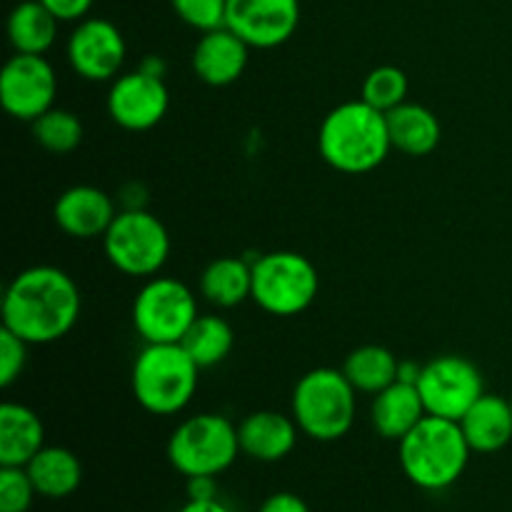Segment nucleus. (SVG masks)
I'll list each match as a JSON object with an SVG mask.
<instances>
[{
    "label": "nucleus",
    "instance_id": "nucleus-28",
    "mask_svg": "<svg viewBox=\"0 0 512 512\" xmlns=\"http://www.w3.org/2000/svg\"><path fill=\"white\" fill-rule=\"evenodd\" d=\"M408 75L398 65H378L370 70L360 88V100L373 105L380 113H390L393 108L403 105L408 100Z\"/></svg>",
    "mask_w": 512,
    "mask_h": 512
},
{
    "label": "nucleus",
    "instance_id": "nucleus-21",
    "mask_svg": "<svg viewBox=\"0 0 512 512\" xmlns=\"http://www.w3.org/2000/svg\"><path fill=\"white\" fill-rule=\"evenodd\" d=\"M388 118V133L390 143L395 150L410 158H425L433 153L443 138V128H440L438 115L430 108L420 103H408L393 108L385 113Z\"/></svg>",
    "mask_w": 512,
    "mask_h": 512
},
{
    "label": "nucleus",
    "instance_id": "nucleus-38",
    "mask_svg": "<svg viewBox=\"0 0 512 512\" xmlns=\"http://www.w3.org/2000/svg\"><path fill=\"white\" fill-rule=\"evenodd\" d=\"M510 405H512V393H510Z\"/></svg>",
    "mask_w": 512,
    "mask_h": 512
},
{
    "label": "nucleus",
    "instance_id": "nucleus-6",
    "mask_svg": "<svg viewBox=\"0 0 512 512\" xmlns=\"http://www.w3.org/2000/svg\"><path fill=\"white\" fill-rule=\"evenodd\" d=\"M320 293L313 260L293 250H273L253 260V303L268 315L293 318L305 313Z\"/></svg>",
    "mask_w": 512,
    "mask_h": 512
},
{
    "label": "nucleus",
    "instance_id": "nucleus-14",
    "mask_svg": "<svg viewBox=\"0 0 512 512\" xmlns=\"http://www.w3.org/2000/svg\"><path fill=\"white\" fill-rule=\"evenodd\" d=\"M298 25L300 0H228L225 28L250 48H278L293 38Z\"/></svg>",
    "mask_w": 512,
    "mask_h": 512
},
{
    "label": "nucleus",
    "instance_id": "nucleus-3",
    "mask_svg": "<svg viewBox=\"0 0 512 512\" xmlns=\"http://www.w3.org/2000/svg\"><path fill=\"white\" fill-rule=\"evenodd\" d=\"M470 445L455 420L425 415L398 443L400 470L420 490L440 493L463 478L470 463Z\"/></svg>",
    "mask_w": 512,
    "mask_h": 512
},
{
    "label": "nucleus",
    "instance_id": "nucleus-22",
    "mask_svg": "<svg viewBox=\"0 0 512 512\" xmlns=\"http://www.w3.org/2000/svg\"><path fill=\"white\" fill-rule=\"evenodd\" d=\"M30 480L35 485V493L48 500L70 498L83 483V463L78 455L60 445H45L28 465Z\"/></svg>",
    "mask_w": 512,
    "mask_h": 512
},
{
    "label": "nucleus",
    "instance_id": "nucleus-24",
    "mask_svg": "<svg viewBox=\"0 0 512 512\" xmlns=\"http://www.w3.org/2000/svg\"><path fill=\"white\" fill-rule=\"evenodd\" d=\"M60 20L40 0H23L8 15V40L15 53L45 55L58 38Z\"/></svg>",
    "mask_w": 512,
    "mask_h": 512
},
{
    "label": "nucleus",
    "instance_id": "nucleus-27",
    "mask_svg": "<svg viewBox=\"0 0 512 512\" xmlns=\"http://www.w3.org/2000/svg\"><path fill=\"white\" fill-rule=\"evenodd\" d=\"M35 143L55 155H68L83 143V123L73 110L50 108L30 123Z\"/></svg>",
    "mask_w": 512,
    "mask_h": 512
},
{
    "label": "nucleus",
    "instance_id": "nucleus-10",
    "mask_svg": "<svg viewBox=\"0 0 512 512\" xmlns=\"http://www.w3.org/2000/svg\"><path fill=\"white\" fill-rule=\"evenodd\" d=\"M418 393L425 413L460 423L465 413L485 395V380L478 365L463 355H438L423 365Z\"/></svg>",
    "mask_w": 512,
    "mask_h": 512
},
{
    "label": "nucleus",
    "instance_id": "nucleus-15",
    "mask_svg": "<svg viewBox=\"0 0 512 512\" xmlns=\"http://www.w3.org/2000/svg\"><path fill=\"white\" fill-rule=\"evenodd\" d=\"M118 208L105 190L95 185H73L63 190L53 205V220L75 240L103 238L113 225Z\"/></svg>",
    "mask_w": 512,
    "mask_h": 512
},
{
    "label": "nucleus",
    "instance_id": "nucleus-5",
    "mask_svg": "<svg viewBox=\"0 0 512 512\" xmlns=\"http://www.w3.org/2000/svg\"><path fill=\"white\" fill-rule=\"evenodd\" d=\"M200 383V368L180 343L145 345L133 363L130 385L150 415L183 413Z\"/></svg>",
    "mask_w": 512,
    "mask_h": 512
},
{
    "label": "nucleus",
    "instance_id": "nucleus-12",
    "mask_svg": "<svg viewBox=\"0 0 512 512\" xmlns=\"http://www.w3.org/2000/svg\"><path fill=\"white\" fill-rule=\"evenodd\" d=\"M65 53L75 75L90 83H108L120 75L128 45L115 23L105 18H85L70 33Z\"/></svg>",
    "mask_w": 512,
    "mask_h": 512
},
{
    "label": "nucleus",
    "instance_id": "nucleus-4",
    "mask_svg": "<svg viewBox=\"0 0 512 512\" xmlns=\"http://www.w3.org/2000/svg\"><path fill=\"white\" fill-rule=\"evenodd\" d=\"M355 413H358V390L350 385L343 370L315 368L295 383L290 415L305 438L335 443L350 433Z\"/></svg>",
    "mask_w": 512,
    "mask_h": 512
},
{
    "label": "nucleus",
    "instance_id": "nucleus-19",
    "mask_svg": "<svg viewBox=\"0 0 512 512\" xmlns=\"http://www.w3.org/2000/svg\"><path fill=\"white\" fill-rule=\"evenodd\" d=\"M425 405L418 393V385L395 380L378 395H373L370 405V425L385 440H400L425 418Z\"/></svg>",
    "mask_w": 512,
    "mask_h": 512
},
{
    "label": "nucleus",
    "instance_id": "nucleus-9",
    "mask_svg": "<svg viewBox=\"0 0 512 512\" xmlns=\"http://www.w3.org/2000/svg\"><path fill=\"white\" fill-rule=\"evenodd\" d=\"M198 315L193 290L168 275L145 280L133 300V328L145 345L180 343Z\"/></svg>",
    "mask_w": 512,
    "mask_h": 512
},
{
    "label": "nucleus",
    "instance_id": "nucleus-35",
    "mask_svg": "<svg viewBox=\"0 0 512 512\" xmlns=\"http://www.w3.org/2000/svg\"><path fill=\"white\" fill-rule=\"evenodd\" d=\"M178 512H230L223 503L218 500H188Z\"/></svg>",
    "mask_w": 512,
    "mask_h": 512
},
{
    "label": "nucleus",
    "instance_id": "nucleus-13",
    "mask_svg": "<svg viewBox=\"0 0 512 512\" xmlns=\"http://www.w3.org/2000/svg\"><path fill=\"white\" fill-rule=\"evenodd\" d=\"M170 108V93L163 78L130 70L113 80L108 93V115L115 125L133 133L155 128Z\"/></svg>",
    "mask_w": 512,
    "mask_h": 512
},
{
    "label": "nucleus",
    "instance_id": "nucleus-18",
    "mask_svg": "<svg viewBox=\"0 0 512 512\" xmlns=\"http://www.w3.org/2000/svg\"><path fill=\"white\" fill-rule=\"evenodd\" d=\"M45 448V425L20 403L0 405V468H25Z\"/></svg>",
    "mask_w": 512,
    "mask_h": 512
},
{
    "label": "nucleus",
    "instance_id": "nucleus-37",
    "mask_svg": "<svg viewBox=\"0 0 512 512\" xmlns=\"http://www.w3.org/2000/svg\"><path fill=\"white\" fill-rule=\"evenodd\" d=\"M420 370H423V365L413 363V360H400V368H398V380H403V383H418L420 378Z\"/></svg>",
    "mask_w": 512,
    "mask_h": 512
},
{
    "label": "nucleus",
    "instance_id": "nucleus-23",
    "mask_svg": "<svg viewBox=\"0 0 512 512\" xmlns=\"http://www.w3.org/2000/svg\"><path fill=\"white\" fill-rule=\"evenodd\" d=\"M200 295L215 308H238L253 298V263L245 258H218L200 273Z\"/></svg>",
    "mask_w": 512,
    "mask_h": 512
},
{
    "label": "nucleus",
    "instance_id": "nucleus-36",
    "mask_svg": "<svg viewBox=\"0 0 512 512\" xmlns=\"http://www.w3.org/2000/svg\"><path fill=\"white\" fill-rule=\"evenodd\" d=\"M143 73L148 75H155V78H163L165 80V73H168V63H165L160 55H148V58H143V63L138 65Z\"/></svg>",
    "mask_w": 512,
    "mask_h": 512
},
{
    "label": "nucleus",
    "instance_id": "nucleus-33",
    "mask_svg": "<svg viewBox=\"0 0 512 512\" xmlns=\"http://www.w3.org/2000/svg\"><path fill=\"white\" fill-rule=\"evenodd\" d=\"M258 512H310L308 503L295 493H273L265 498Z\"/></svg>",
    "mask_w": 512,
    "mask_h": 512
},
{
    "label": "nucleus",
    "instance_id": "nucleus-20",
    "mask_svg": "<svg viewBox=\"0 0 512 512\" xmlns=\"http://www.w3.org/2000/svg\"><path fill=\"white\" fill-rule=\"evenodd\" d=\"M470 450L480 455H493L508 448L512 440V405L510 398L485 393L468 413L460 418Z\"/></svg>",
    "mask_w": 512,
    "mask_h": 512
},
{
    "label": "nucleus",
    "instance_id": "nucleus-1",
    "mask_svg": "<svg viewBox=\"0 0 512 512\" xmlns=\"http://www.w3.org/2000/svg\"><path fill=\"white\" fill-rule=\"evenodd\" d=\"M83 310L80 288L55 265H33L15 275L3 295V328L28 345H50L75 328Z\"/></svg>",
    "mask_w": 512,
    "mask_h": 512
},
{
    "label": "nucleus",
    "instance_id": "nucleus-8",
    "mask_svg": "<svg viewBox=\"0 0 512 512\" xmlns=\"http://www.w3.org/2000/svg\"><path fill=\"white\" fill-rule=\"evenodd\" d=\"M110 265L130 278H155L170 258V235L148 208L120 210L103 235Z\"/></svg>",
    "mask_w": 512,
    "mask_h": 512
},
{
    "label": "nucleus",
    "instance_id": "nucleus-11",
    "mask_svg": "<svg viewBox=\"0 0 512 512\" xmlns=\"http://www.w3.org/2000/svg\"><path fill=\"white\" fill-rule=\"evenodd\" d=\"M58 95V75L45 55L15 53L0 73V103L5 113L33 123L48 113Z\"/></svg>",
    "mask_w": 512,
    "mask_h": 512
},
{
    "label": "nucleus",
    "instance_id": "nucleus-7",
    "mask_svg": "<svg viewBox=\"0 0 512 512\" xmlns=\"http://www.w3.org/2000/svg\"><path fill=\"white\" fill-rule=\"evenodd\" d=\"M238 425L220 413H200L185 418L168 440V460L175 473L215 475L230 468L238 460Z\"/></svg>",
    "mask_w": 512,
    "mask_h": 512
},
{
    "label": "nucleus",
    "instance_id": "nucleus-25",
    "mask_svg": "<svg viewBox=\"0 0 512 512\" xmlns=\"http://www.w3.org/2000/svg\"><path fill=\"white\" fill-rule=\"evenodd\" d=\"M400 360L383 345H360L345 358L343 373L358 393L378 395L398 380Z\"/></svg>",
    "mask_w": 512,
    "mask_h": 512
},
{
    "label": "nucleus",
    "instance_id": "nucleus-34",
    "mask_svg": "<svg viewBox=\"0 0 512 512\" xmlns=\"http://www.w3.org/2000/svg\"><path fill=\"white\" fill-rule=\"evenodd\" d=\"M188 480V500H218L215 475H193Z\"/></svg>",
    "mask_w": 512,
    "mask_h": 512
},
{
    "label": "nucleus",
    "instance_id": "nucleus-17",
    "mask_svg": "<svg viewBox=\"0 0 512 512\" xmlns=\"http://www.w3.org/2000/svg\"><path fill=\"white\" fill-rule=\"evenodd\" d=\"M300 428L293 415L255 410L238 423L240 453L258 463H280L298 445Z\"/></svg>",
    "mask_w": 512,
    "mask_h": 512
},
{
    "label": "nucleus",
    "instance_id": "nucleus-2",
    "mask_svg": "<svg viewBox=\"0 0 512 512\" xmlns=\"http://www.w3.org/2000/svg\"><path fill=\"white\" fill-rule=\"evenodd\" d=\"M318 150L325 163L338 173H370L380 168L393 150L388 118L365 100L340 103L320 123Z\"/></svg>",
    "mask_w": 512,
    "mask_h": 512
},
{
    "label": "nucleus",
    "instance_id": "nucleus-30",
    "mask_svg": "<svg viewBox=\"0 0 512 512\" xmlns=\"http://www.w3.org/2000/svg\"><path fill=\"white\" fill-rule=\"evenodd\" d=\"M35 485L25 468H0V512H28L33 508Z\"/></svg>",
    "mask_w": 512,
    "mask_h": 512
},
{
    "label": "nucleus",
    "instance_id": "nucleus-31",
    "mask_svg": "<svg viewBox=\"0 0 512 512\" xmlns=\"http://www.w3.org/2000/svg\"><path fill=\"white\" fill-rule=\"evenodd\" d=\"M28 348L23 338L10 333L8 328H0V385L10 388L15 380H20L25 365H28Z\"/></svg>",
    "mask_w": 512,
    "mask_h": 512
},
{
    "label": "nucleus",
    "instance_id": "nucleus-16",
    "mask_svg": "<svg viewBox=\"0 0 512 512\" xmlns=\"http://www.w3.org/2000/svg\"><path fill=\"white\" fill-rule=\"evenodd\" d=\"M248 58L250 45L223 25L218 30L200 33L190 65L200 83L210 85V88H225V85L240 80V75L248 68Z\"/></svg>",
    "mask_w": 512,
    "mask_h": 512
},
{
    "label": "nucleus",
    "instance_id": "nucleus-29",
    "mask_svg": "<svg viewBox=\"0 0 512 512\" xmlns=\"http://www.w3.org/2000/svg\"><path fill=\"white\" fill-rule=\"evenodd\" d=\"M175 15L198 33L218 30L225 25L228 0H170Z\"/></svg>",
    "mask_w": 512,
    "mask_h": 512
},
{
    "label": "nucleus",
    "instance_id": "nucleus-32",
    "mask_svg": "<svg viewBox=\"0 0 512 512\" xmlns=\"http://www.w3.org/2000/svg\"><path fill=\"white\" fill-rule=\"evenodd\" d=\"M60 23H80L88 18L95 0H40Z\"/></svg>",
    "mask_w": 512,
    "mask_h": 512
},
{
    "label": "nucleus",
    "instance_id": "nucleus-26",
    "mask_svg": "<svg viewBox=\"0 0 512 512\" xmlns=\"http://www.w3.org/2000/svg\"><path fill=\"white\" fill-rule=\"evenodd\" d=\"M180 345L188 350L200 370H208L223 363L233 353L235 333L228 320L220 315H198Z\"/></svg>",
    "mask_w": 512,
    "mask_h": 512
}]
</instances>
